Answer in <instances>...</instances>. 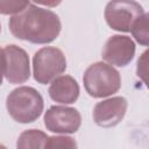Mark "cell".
<instances>
[{
	"label": "cell",
	"instance_id": "cell-7",
	"mask_svg": "<svg viewBox=\"0 0 149 149\" xmlns=\"http://www.w3.org/2000/svg\"><path fill=\"white\" fill-rule=\"evenodd\" d=\"M80 125V113L73 107L51 106L44 114V126L52 133L72 134L79 129Z\"/></svg>",
	"mask_w": 149,
	"mask_h": 149
},
{
	"label": "cell",
	"instance_id": "cell-1",
	"mask_svg": "<svg viewBox=\"0 0 149 149\" xmlns=\"http://www.w3.org/2000/svg\"><path fill=\"white\" fill-rule=\"evenodd\" d=\"M10 33L19 40L35 44H47L61 33V20L50 9L31 3L21 13L13 15L8 22Z\"/></svg>",
	"mask_w": 149,
	"mask_h": 149
},
{
	"label": "cell",
	"instance_id": "cell-2",
	"mask_svg": "<svg viewBox=\"0 0 149 149\" xmlns=\"http://www.w3.org/2000/svg\"><path fill=\"white\" fill-rule=\"evenodd\" d=\"M6 106L13 120L20 123H30L42 114L44 102L41 93L34 87L20 86L8 94Z\"/></svg>",
	"mask_w": 149,
	"mask_h": 149
},
{
	"label": "cell",
	"instance_id": "cell-3",
	"mask_svg": "<svg viewBox=\"0 0 149 149\" xmlns=\"http://www.w3.org/2000/svg\"><path fill=\"white\" fill-rule=\"evenodd\" d=\"M83 83L86 92L93 98H105L116 93L121 87L118 70L104 62L91 64L84 72Z\"/></svg>",
	"mask_w": 149,
	"mask_h": 149
},
{
	"label": "cell",
	"instance_id": "cell-15",
	"mask_svg": "<svg viewBox=\"0 0 149 149\" xmlns=\"http://www.w3.org/2000/svg\"><path fill=\"white\" fill-rule=\"evenodd\" d=\"M30 5L29 1H0L1 14H19Z\"/></svg>",
	"mask_w": 149,
	"mask_h": 149
},
{
	"label": "cell",
	"instance_id": "cell-6",
	"mask_svg": "<svg viewBox=\"0 0 149 149\" xmlns=\"http://www.w3.org/2000/svg\"><path fill=\"white\" fill-rule=\"evenodd\" d=\"M3 77L10 84H22L30 77L29 57L26 50L15 45L8 44L2 48Z\"/></svg>",
	"mask_w": 149,
	"mask_h": 149
},
{
	"label": "cell",
	"instance_id": "cell-12",
	"mask_svg": "<svg viewBox=\"0 0 149 149\" xmlns=\"http://www.w3.org/2000/svg\"><path fill=\"white\" fill-rule=\"evenodd\" d=\"M130 31L137 43L149 47V13H143L134 22Z\"/></svg>",
	"mask_w": 149,
	"mask_h": 149
},
{
	"label": "cell",
	"instance_id": "cell-9",
	"mask_svg": "<svg viewBox=\"0 0 149 149\" xmlns=\"http://www.w3.org/2000/svg\"><path fill=\"white\" fill-rule=\"evenodd\" d=\"M127 106L128 102L123 97H113L99 101L93 109V120L100 127H114L123 119Z\"/></svg>",
	"mask_w": 149,
	"mask_h": 149
},
{
	"label": "cell",
	"instance_id": "cell-14",
	"mask_svg": "<svg viewBox=\"0 0 149 149\" xmlns=\"http://www.w3.org/2000/svg\"><path fill=\"white\" fill-rule=\"evenodd\" d=\"M136 74L149 88V49L143 51L137 59Z\"/></svg>",
	"mask_w": 149,
	"mask_h": 149
},
{
	"label": "cell",
	"instance_id": "cell-4",
	"mask_svg": "<svg viewBox=\"0 0 149 149\" xmlns=\"http://www.w3.org/2000/svg\"><path fill=\"white\" fill-rule=\"evenodd\" d=\"M66 69V58L63 51L56 47H44L37 50L33 57L34 79L40 84H49Z\"/></svg>",
	"mask_w": 149,
	"mask_h": 149
},
{
	"label": "cell",
	"instance_id": "cell-13",
	"mask_svg": "<svg viewBox=\"0 0 149 149\" xmlns=\"http://www.w3.org/2000/svg\"><path fill=\"white\" fill-rule=\"evenodd\" d=\"M44 149H77V142L71 136H49Z\"/></svg>",
	"mask_w": 149,
	"mask_h": 149
},
{
	"label": "cell",
	"instance_id": "cell-11",
	"mask_svg": "<svg viewBox=\"0 0 149 149\" xmlns=\"http://www.w3.org/2000/svg\"><path fill=\"white\" fill-rule=\"evenodd\" d=\"M49 136L40 129H28L20 134L16 149H44Z\"/></svg>",
	"mask_w": 149,
	"mask_h": 149
},
{
	"label": "cell",
	"instance_id": "cell-8",
	"mask_svg": "<svg viewBox=\"0 0 149 149\" xmlns=\"http://www.w3.org/2000/svg\"><path fill=\"white\" fill-rule=\"evenodd\" d=\"M135 55L134 41L125 35L111 36L102 49L101 57L104 61L112 65L126 66L128 65Z\"/></svg>",
	"mask_w": 149,
	"mask_h": 149
},
{
	"label": "cell",
	"instance_id": "cell-5",
	"mask_svg": "<svg viewBox=\"0 0 149 149\" xmlns=\"http://www.w3.org/2000/svg\"><path fill=\"white\" fill-rule=\"evenodd\" d=\"M143 14V7L136 1H109L105 8L107 24L118 31H130L134 22Z\"/></svg>",
	"mask_w": 149,
	"mask_h": 149
},
{
	"label": "cell",
	"instance_id": "cell-10",
	"mask_svg": "<svg viewBox=\"0 0 149 149\" xmlns=\"http://www.w3.org/2000/svg\"><path fill=\"white\" fill-rule=\"evenodd\" d=\"M50 98L61 104H73L79 97V85L74 78L64 74L54 79L49 86Z\"/></svg>",
	"mask_w": 149,
	"mask_h": 149
}]
</instances>
